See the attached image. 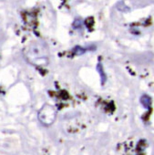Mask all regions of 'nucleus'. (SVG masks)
Instances as JSON below:
<instances>
[{
	"label": "nucleus",
	"mask_w": 154,
	"mask_h": 155,
	"mask_svg": "<svg viewBox=\"0 0 154 155\" xmlns=\"http://www.w3.org/2000/svg\"><path fill=\"white\" fill-rule=\"evenodd\" d=\"M51 106L46 105L44 108L41 109L40 112L38 113V119L43 122L44 124H50L55 120L56 118V112Z\"/></svg>",
	"instance_id": "1"
},
{
	"label": "nucleus",
	"mask_w": 154,
	"mask_h": 155,
	"mask_svg": "<svg viewBox=\"0 0 154 155\" xmlns=\"http://www.w3.org/2000/svg\"><path fill=\"white\" fill-rule=\"evenodd\" d=\"M140 103L142 104L143 107H145V108H149L150 103H151V100H150V98H149L148 95H143V96L140 98Z\"/></svg>",
	"instance_id": "2"
},
{
	"label": "nucleus",
	"mask_w": 154,
	"mask_h": 155,
	"mask_svg": "<svg viewBox=\"0 0 154 155\" xmlns=\"http://www.w3.org/2000/svg\"><path fill=\"white\" fill-rule=\"evenodd\" d=\"M91 48H81V47H80V46H77L74 49H73V52H74V54H76V55H81V54H84L86 51H88V50H90Z\"/></svg>",
	"instance_id": "3"
},
{
	"label": "nucleus",
	"mask_w": 154,
	"mask_h": 155,
	"mask_svg": "<svg viewBox=\"0 0 154 155\" xmlns=\"http://www.w3.org/2000/svg\"><path fill=\"white\" fill-rule=\"evenodd\" d=\"M97 69H98V71L100 72V77H101V80H102V84H103V83H104V81H106V76H105V73H104V71H103L102 65H101L100 63V64H98Z\"/></svg>",
	"instance_id": "4"
}]
</instances>
